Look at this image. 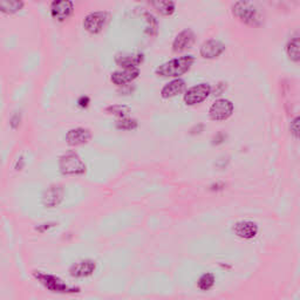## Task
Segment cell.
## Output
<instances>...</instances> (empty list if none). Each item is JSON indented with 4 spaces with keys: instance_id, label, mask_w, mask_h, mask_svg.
<instances>
[{
    "instance_id": "1",
    "label": "cell",
    "mask_w": 300,
    "mask_h": 300,
    "mask_svg": "<svg viewBox=\"0 0 300 300\" xmlns=\"http://www.w3.org/2000/svg\"><path fill=\"white\" fill-rule=\"evenodd\" d=\"M195 62L192 55H184V57L172 59L157 67L155 73L162 78H179L187 73Z\"/></svg>"
},
{
    "instance_id": "2",
    "label": "cell",
    "mask_w": 300,
    "mask_h": 300,
    "mask_svg": "<svg viewBox=\"0 0 300 300\" xmlns=\"http://www.w3.org/2000/svg\"><path fill=\"white\" fill-rule=\"evenodd\" d=\"M33 276L45 289L53 292V293L75 294L80 292V287L68 285L61 278H59L58 276L45 273V272L41 271H34Z\"/></svg>"
},
{
    "instance_id": "3",
    "label": "cell",
    "mask_w": 300,
    "mask_h": 300,
    "mask_svg": "<svg viewBox=\"0 0 300 300\" xmlns=\"http://www.w3.org/2000/svg\"><path fill=\"white\" fill-rule=\"evenodd\" d=\"M232 13L239 21L246 25L258 26L262 22V15L254 3L237 2L232 5Z\"/></svg>"
},
{
    "instance_id": "4",
    "label": "cell",
    "mask_w": 300,
    "mask_h": 300,
    "mask_svg": "<svg viewBox=\"0 0 300 300\" xmlns=\"http://www.w3.org/2000/svg\"><path fill=\"white\" fill-rule=\"evenodd\" d=\"M59 168L62 175L78 176L84 175L86 172V164L81 157L74 152H68L64 154L59 161Z\"/></svg>"
},
{
    "instance_id": "5",
    "label": "cell",
    "mask_w": 300,
    "mask_h": 300,
    "mask_svg": "<svg viewBox=\"0 0 300 300\" xmlns=\"http://www.w3.org/2000/svg\"><path fill=\"white\" fill-rule=\"evenodd\" d=\"M234 104L228 98H218L209 109V116L212 121H224L234 113Z\"/></svg>"
},
{
    "instance_id": "6",
    "label": "cell",
    "mask_w": 300,
    "mask_h": 300,
    "mask_svg": "<svg viewBox=\"0 0 300 300\" xmlns=\"http://www.w3.org/2000/svg\"><path fill=\"white\" fill-rule=\"evenodd\" d=\"M211 94V86L209 84H199L189 88L185 92L183 100L185 105L188 106H195L198 105L204 100H207V97Z\"/></svg>"
},
{
    "instance_id": "7",
    "label": "cell",
    "mask_w": 300,
    "mask_h": 300,
    "mask_svg": "<svg viewBox=\"0 0 300 300\" xmlns=\"http://www.w3.org/2000/svg\"><path fill=\"white\" fill-rule=\"evenodd\" d=\"M109 14L107 12H93L87 15L84 20V27L87 32L92 34L100 33L108 22Z\"/></svg>"
},
{
    "instance_id": "8",
    "label": "cell",
    "mask_w": 300,
    "mask_h": 300,
    "mask_svg": "<svg viewBox=\"0 0 300 300\" xmlns=\"http://www.w3.org/2000/svg\"><path fill=\"white\" fill-rule=\"evenodd\" d=\"M65 197V190L61 185H51L42 193V204L46 208H57Z\"/></svg>"
},
{
    "instance_id": "9",
    "label": "cell",
    "mask_w": 300,
    "mask_h": 300,
    "mask_svg": "<svg viewBox=\"0 0 300 300\" xmlns=\"http://www.w3.org/2000/svg\"><path fill=\"white\" fill-rule=\"evenodd\" d=\"M232 231L239 238L250 240L258 235L259 228L257 223L252 222V220H239L234 225Z\"/></svg>"
},
{
    "instance_id": "10",
    "label": "cell",
    "mask_w": 300,
    "mask_h": 300,
    "mask_svg": "<svg viewBox=\"0 0 300 300\" xmlns=\"http://www.w3.org/2000/svg\"><path fill=\"white\" fill-rule=\"evenodd\" d=\"M96 270V263L92 259H85L80 262L74 263L69 268V274L73 278H88Z\"/></svg>"
},
{
    "instance_id": "11",
    "label": "cell",
    "mask_w": 300,
    "mask_h": 300,
    "mask_svg": "<svg viewBox=\"0 0 300 300\" xmlns=\"http://www.w3.org/2000/svg\"><path fill=\"white\" fill-rule=\"evenodd\" d=\"M225 51V45L216 39H210L202 43L199 48L201 57L204 59H215L218 58L220 54H223Z\"/></svg>"
},
{
    "instance_id": "12",
    "label": "cell",
    "mask_w": 300,
    "mask_h": 300,
    "mask_svg": "<svg viewBox=\"0 0 300 300\" xmlns=\"http://www.w3.org/2000/svg\"><path fill=\"white\" fill-rule=\"evenodd\" d=\"M193 42H195V33L189 29L184 30L177 34L176 38L173 39L172 51L175 53L184 52V51L191 48Z\"/></svg>"
},
{
    "instance_id": "13",
    "label": "cell",
    "mask_w": 300,
    "mask_h": 300,
    "mask_svg": "<svg viewBox=\"0 0 300 300\" xmlns=\"http://www.w3.org/2000/svg\"><path fill=\"white\" fill-rule=\"evenodd\" d=\"M74 6L72 2H53L51 5V13L52 17L58 21H65L73 13Z\"/></svg>"
},
{
    "instance_id": "14",
    "label": "cell",
    "mask_w": 300,
    "mask_h": 300,
    "mask_svg": "<svg viewBox=\"0 0 300 300\" xmlns=\"http://www.w3.org/2000/svg\"><path fill=\"white\" fill-rule=\"evenodd\" d=\"M140 69L139 68H123L122 70H116L112 74L110 80L113 84L117 86H124L133 82L135 79L139 78Z\"/></svg>"
},
{
    "instance_id": "15",
    "label": "cell",
    "mask_w": 300,
    "mask_h": 300,
    "mask_svg": "<svg viewBox=\"0 0 300 300\" xmlns=\"http://www.w3.org/2000/svg\"><path fill=\"white\" fill-rule=\"evenodd\" d=\"M92 139V133L87 128H75L70 129L66 135V142L69 145H80L85 144Z\"/></svg>"
},
{
    "instance_id": "16",
    "label": "cell",
    "mask_w": 300,
    "mask_h": 300,
    "mask_svg": "<svg viewBox=\"0 0 300 300\" xmlns=\"http://www.w3.org/2000/svg\"><path fill=\"white\" fill-rule=\"evenodd\" d=\"M185 89V81L182 79H175L170 82H168L161 90V96L163 98H170L179 95Z\"/></svg>"
},
{
    "instance_id": "17",
    "label": "cell",
    "mask_w": 300,
    "mask_h": 300,
    "mask_svg": "<svg viewBox=\"0 0 300 300\" xmlns=\"http://www.w3.org/2000/svg\"><path fill=\"white\" fill-rule=\"evenodd\" d=\"M144 60L143 54H127V55H117L115 61L117 65L123 67V68H137V66L141 65Z\"/></svg>"
},
{
    "instance_id": "18",
    "label": "cell",
    "mask_w": 300,
    "mask_h": 300,
    "mask_svg": "<svg viewBox=\"0 0 300 300\" xmlns=\"http://www.w3.org/2000/svg\"><path fill=\"white\" fill-rule=\"evenodd\" d=\"M286 54L291 61L299 62L300 60V42L299 38H292L286 45Z\"/></svg>"
},
{
    "instance_id": "19",
    "label": "cell",
    "mask_w": 300,
    "mask_h": 300,
    "mask_svg": "<svg viewBox=\"0 0 300 300\" xmlns=\"http://www.w3.org/2000/svg\"><path fill=\"white\" fill-rule=\"evenodd\" d=\"M215 284H216V277L212 272H205V273L201 276L198 280H197V287L203 292L210 291L212 287L215 286Z\"/></svg>"
},
{
    "instance_id": "20",
    "label": "cell",
    "mask_w": 300,
    "mask_h": 300,
    "mask_svg": "<svg viewBox=\"0 0 300 300\" xmlns=\"http://www.w3.org/2000/svg\"><path fill=\"white\" fill-rule=\"evenodd\" d=\"M23 6V3L21 2H14V0H0V11L4 13H15V12L20 11Z\"/></svg>"
},
{
    "instance_id": "21",
    "label": "cell",
    "mask_w": 300,
    "mask_h": 300,
    "mask_svg": "<svg viewBox=\"0 0 300 300\" xmlns=\"http://www.w3.org/2000/svg\"><path fill=\"white\" fill-rule=\"evenodd\" d=\"M152 5L162 15H171L176 9L173 2H153Z\"/></svg>"
},
{
    "instance_id": "22",
    "label": "cell",
    "mask_w": 300,
    "mask_h": 300,
    "mask_svg": "<svg viewBox=\"0 0 300 300\" xmlns=\"http://www.w3.org/2000/svg\"><path fill=\"white\" fill-rule=\"evenodd\" d=\"M106 110H107V113L112 114V115L118 116L120 118L128 117L129 113H130V108L128 107V106H124V105L110 106V107H108Z\"/></svg>"
},
{
    "instance_id": "23",
    "label": "cell",
    "mask_w": 300,
    "mask_h": 300,
    "mask_svg": "<svg viewBox=\"0 0 300 300\" xmlns=\"http://www.w3.org/2000/svg\"><path fill=\"white\" fill-rule=\"evenodd\" d=\"M116 128L120 130H133L137 128V121L135 118L124 117L116 122Z\"/></svg>"
},
{
    "instance_id": "24",
    "label": "cell",
    "mask_w": 300,
    "mask_h": 300,
    "mask_svg": "<svg viewBox=\"0 0 300 300\" xmlns=\"http://www.w3.org/2000/svg\"><path fill=\"white\" fill-rule=\"evenodd\" d=\"M290 130H291L292 135H293L295 139H298V137H299V117L298 116L291 122Z\"/></svg>"
},
{
    "instance_id": "25",
    "label": "cell",
    "mask_w": 300,
    "mask_h": 300,
    "mask_svg": "<svg viewBox=\"0 0 300 300\" xmlns=\"http://www.w3.org/2000/svg\"><path fill=\"white\" fill-rule=\"evenodd\" d=\"M225 89H227V84H225V82H219V84L216 85L214 90L211 88V94H214L216 96H219L224 93Z\"/></svg>"
},
{
    "instance_id": "26",
    "label": "cell",
    "mask_w": 300,
    "mask_h": 300,
    "mask_svg": "<svg viewBox=\"0 0 300 300\" xmlns=\"http://www.w3.org/2000/svg\"><path fill=\"white\" fill-rule=\"evenodd\" d=\"M55 225H57V223H43V224L38 225V227L35 228V230H37L38 232H40V234H43V232L48 231L49 229L54 228Z\"/></svg>"
},
{
    "instance_id": "27",
    "label": "cell",
    "mask_w": 300,
    "mask_h": 300,
    "mask_svg": "<svg viewBox=\"0 0 300 300\" xmlns=\"http://www.w3.org/2000/svg\"><path fill=\"white\" fill-rule=\"evenodd\" d=\"M225 140H227V134L219 132L212 139V144H222Z\"/></svg>"
},
{
    "instance_id": "28",
    "label": "cell",
    "mask_w": 300,
    "mask_h": 300,
    "mask_svg": "<svg viewBox=\"0 0 300 300\" xmlns=\"http://www.w3.org/2000/svg\"><path fill=\"white\" fill-rule=\"evenodd\" d=\"M224 188H225V184L223 182H216V183L210 185L211 191H220V190H223Z\"/></svg>"
},
{
    "instance_id": "29",
    "label": "cell",
    "mask_w": 300,
    "mask_h": 300,
    "mask_svg": "<svg viewBox=\"0 0 300 300\" xmlns=\"http://www.w3.org/2000/svg\"><path fill=\"white\" fill-rule=\"evenodd\" d=\"M19 123H20V116H19V114H14L13 117L11 118V126L12 128H17Z\"/></svg>"
},
{
    "instance_id": "30",
    "label": "cell",
    "mask_w": 300,
    "mask_h": 300,
    "mask_svg": "<svg viewBox=\"0 0 300 300\" xmlns=\"http://www.w3.org/2000/svg\"><path fill=\"white\" fill-rule=\"evenodd\" d=\"M203 129H204V124H197V126H195V127H192L190 129V134H191V135H196V134H201V133L203 132Z\"/></svg>"
},
{
    "instance_id": "31",
    "label": "cell",
    "mask_w": 300,
    "mask_h": 300,
    "mask_svg": "<svg viewBox=\"0 0 300 300\" xmlns=\"http://www.w3.org/2000/svg\"><path fill=\"white\" fill-rule=\"evenodd\" d=\"M78 104H79V106H80V107H82V108L87 107V106L89 105V97H88V96H81L80 98H79Z\"/></svg>"
},
{
    "instance_id": "32",
    "label": "cell",
    "mask_w": 300,
    "mask_h": 300,
    "mask_svg": "<svg viewBox=\"0 0 300 300\" xmlns=\"http://www.w3.org/2000/svg\"><path fill=\"white\" fill-rule=\"evenodd\" d=\"M220 267L227 268V270H230V268H231V266L230 265H227V264H220Z\"/></svg>"
}]
</instances>
